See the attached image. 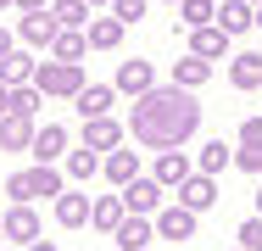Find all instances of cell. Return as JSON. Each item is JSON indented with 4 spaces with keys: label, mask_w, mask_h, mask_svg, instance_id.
Masks as SVG:
<instances>
[{
    "label": "cell",
    "mask_w": 262,
    "mask_h": 251,
    "mask_svg": "<svg viewBox=\"0 0 262 251\" xmlns=\"http://www.w3.org/2000/svg\"><path fill=\"white\" fill-rule=\"evenodd\" d=\"M128 134L145 151L190 145V140L201 134V100H195V90H179V84L145 90V95L134 100V112H128Z\"/></svg>",
    "instance_id": "6da1fadb"
},
{
    "label": "cell",
    "mask_w": 262,
    "mask_h": 251,
    "mask_svg": "<svg viewBox=\"0 0 262 251\" xmlns=\"http://www.w3.org/2000/svg\"><path fill=\"white\" fill-rule=\"evenodd\" d=\"M0 190H6L11 201H39V196H51V201H56L61 190H67V173H61L56 162H34V168L11 173V179H6Z\"/></svg>",
    "instance_id": "7a4b0ae2"
},
{
    "label": "cell",
    "mask_w": 262,
    "mask_h": 251,
    "mask_svg": "<svg viewBox=\"0 0 262 251\" xmlns=\"http://www.w3.org/2000/svg\"><path fill=\"white\" fill-rule=\"evenodd\" d=\"M34 84H39L51 100H73L78 90H84V61H56L51 56V61L34 67Z\"/></svg>",
    "instance_id": "3957f363"
},
{
    "label": "cell",
    "mask_w": 262,
    "mask_h": 251,
    "mask_svg": "<svg viewBox=\"0 0 262 251\" xmlns=\"http://www.w3.org/2000/svg\"><path fill=\"white\" fill-rule=\"evenodd\" d=\"M151 156H157V162H151V179H162L167 190H179V184L195 173V156H190L184 145H173V151H151Z\"/></svg>",
    "instance_id": "277c9868"
},
{
    "label": "cell",
    "mask_w": 262,
    "mask_h": 251,
    "mask_svg": "<svg viewBox=\"0 0 262 251\" xmlns=\"http://www.w3.org/2000/svg\"><path fill=\"white\" fill-rule=\"evenodd\" d=\"M56 34H61V23L51 11H23V23H17V45H28V50H51Z\"/></svg>",
    "instance_id": "5b68a950"
},
{
    "label": "cell",
    "mask_w": 262,
    "mask_h": 251,
    "mask_svg": "<svg viewBox=\"0 0 262 251\" xmlns=\"http://www.w3.org/2000/svg\"><path fill=\"white\" fill-rule=\"evenodd\" d=\"M0 223H6V246H34V240H39V212H34V201H11V212H6Z\"/></svg>",
    "instance_id": "8992f818"
},
{
    "label": "cell",
    "mask_w": 262,
    "mask_h": 251,
    "mask_svg": "<svg viewBox=\"0 0 262 251\" xmlns=\"http://www.w3.org/2000/svg\"><path fill=\"white\" fill-rule=\"evenodd\" d=\"M162 190H167L162 179L140 173L134 184H123V206H128V212H140V218H157V212H162Z\"/></svg>",
    "instance_id": "52a82bcc"
},
{
    "label": "cell",
    "mask_w": 262,
    "mask_h": 251,
    "mask_svg": "<svg viewBox=\"0 0 262 251\" xmlns=\"http://www.w3.org/2000/svg\"><path fill=\"white\" fill-rule=\"evenodd\" d=\"M234 168H240V173H257V179H262V112L240 123V145H234Z\"/></svg>",
    "instance_id": "ba28073f"
},
{
    "label": "cell",
    "mask_w": 262,
    "mask_h": 251,
    "mask_svg": "<svg viewBox=\"0 0 262 251\" xmlns=\"http://www.w3.org/2000/svg\"><path fill=\"white\" fill-rule=\"evenodd\" d=\"M117 95H128V100H140L145 90H157V61H117Z\"/></svg>",
    "instance_id": "9c48e42d"
},
{
    "label": "cell",
    "mask_w": 262,
    "mask_h": 251,
    "mask_svg": "<svg viewBox=\"0 0 262 251\" xmlns=\"http://www.w3.org/2000/svg\"><path fill=\"white\" fill-rule=\"evenodd\" d=\"M112 106H117V84H84L78 95H73V112L90 123V117H112Z\"/></svg>",
    "instance_id": "30bf717a"
},
{
    "label": "cell",
    "mask_w": 262,
    "mask_h": 251,
    "mask_svg": "<svg viewBox=\"0 0 262 251\" xmlns=\"http://www.w3.org/2000/svg\"><path fill=\"white\" fill-rule=\"evenodd\" d=\"M195 218H201V212H190L184 201H173V206L157 212V235L162 240H195Z\"/></svg>",
    "instance_id": "8fae6325"
},
{
    "label": "cell",
    "mask_w": 262,
    "mask_h": 251,
    "mask_svg": "<svg viewBox=\"0 0 262 251\" xmlns=\"http://www.w3.org/2000/svg\"><path fill=\"white\" fill-rule=\"evenodd\" d=\"M90 212H95V201L84 196L78 184H67V190L56 196V223H61V229H84V223H90Z\"/></svg>",
    "instance_id": "7c38bea8"
},
{
    "label": "cell",
    "mask_w": 262,
    "mask_h": 251,
    "mask_svg": "<svg viewBox=\"0 0 262 251\" xmlns=\"http://www.w3.org/2000/svg\"><path fill=\"white\" fill-rule=\"evenodd\" d=\"M117 251H151V240H157V218H140V212H128L123 223H117Z\"/></svg>",
    "instance_id": "4fadbf2b"
},
{
    "label": "cell",
    "mask_w": 262,
    "mask_h": 251,
    "mask_svg": "<svg viewBox=\"0 0 262 251\" xmlns=\"http://www.w3.org/2000/svg\"><path fill=\"white\" fill-rule=\"evenodd\" d=\"M123 134H128V129H123V123H117V117H90V123H84V134H78V145H90V151H117L123 145Z\"/></svg>",
    "instance_id": "5bb4252c"
},
{
    "label": "cell",
    "mask_w": 262,
    "mask_h": 251,
    "mask_svg": "<svg viewBox=\"0 0 262 251\" xmlns=\"http://www.w3.org/2000/svg\"><path fill=\"white\" fill-rule=\"evenodd\" d=\"M179 201H184L190 212H212V206H217V179L195 168V173H190V179L179 184Z\"/></svg>",
    "instance_id": "9a60e30c"
},
{
    "label": "cell",
    "mask_w": 262,
    "mask_h": 251,
    "mask_svg": "<svg viewBox=\"0 0 262 251\" xmlns=\"http://www.w3.org/2000/svg\"><path fill=\"white\" fill-rule=\"evenodd\" d=\"M101 173L106 179H112V190H123V184H134V179H140V151H106L101 156Z\"/></svg>",
    "instance_id": "2e32d148"
},
{
    "label": "cell",
    "mask_w": 262,
    "mask_h": 251,
    "mask_svg": "<svg viewBox=\"0 0 262 251\" xmlns=\"http://www.w3.org/2000/svg\"><path fill=\"white\" fill-rule=\"evenodd\" d=\"M128 218V206H123V190H112V196H95V212H90V229L95 235H117V223Z\"/></svg>",
    "instance_id": "e0dca14e"
},
{
    "label": "cell",
    "mask_w": 262,
    "mask_h": 251,
    "mask_svg": "<svg viewBox=\"0 0 262 251\" xmlns=\"http://www.w3.org/2000/svg\"><path fill=\"white\" fill-rule=\"evenodd\" d=\"M229 45H234V34H223L217 23L190 28V50H195V56H207V61H223V56H229Z\"/></svg>",
    "instance_id": "ac0fdd59"
},
{
    "label": "cell",
    "mask_w": 262,
    "mask_h": 251,
    "mask_svg": "<svg viewBox=\"0 0 262 251\" xmlns=\"http://www.w3.org/2000/svg\"><path fill=\"white\" fill-rule=\"evenodd\" d=\"M28 151H34V162H61V156H67V129H61V123H39Z\"/></svg>",
    "instance_id": "d6986e66"
},
{
    "label": "cell",
    "mask_w": 262,
    "mask_h": 251,
    "mask_svg": "<svg viewBox=\"0 0 262 251\" xmlns=\"http://www.w3.org/2000/svg\"><path fill=\"white\" fill-rule=\"evenodd\" d=\"M84 34H90V50H117L123 34H128V23H123V17H90Z\"/></svg>",
    "instance_id": "ffe728a7"
},
{
    "label": "cell",
    "mask_w": 262,
    "mask_h": 251,
    "mask_svg": "<svg viewBox=\"0 0 262 251\" xmlns=\"http://www.w3.org/2000/svg\"><path fill=\"white\" fill-rule=\"evenodd\" d=\"M251 23H257V6H251V0H223V6H217V28H223V34L240 39V34H251Z\"/></svg>",
    "instance_id": "44dd1931"
},
{
    "label": "cell",
    "mask_w": 262,
    "mask_h": 251,
    "mask_svg": "<svg viewBox=\"0 0 262 251\" xmlns=\"http://www.w3.org/2000/svg\"><path fill=\"white\" fill-rule=\"evenodd\" d=\"M167 84H179V90H201V84H212V61L190 50L184 61H173V78H167Z\"/></svg>",
    "instance_id": "7402d4cb"
},
{
    "label": "cell",
    "mask_w": 262,
    "mask_h": 251,
    "mask_svg": "<svg viewBox=\"0 0 262 251\" xmlns=\"http://www.w3.org/2000/svg\"><path fill=\"white\" fill-rule=\"evenodd\" d=\"M229 84H234V90H262V56L257 50L229 56Z\"/></svg>",
    "instance_id": "603a6c76"
},
{
    "label": "cell",
    "mask_w": 262,
    "mask_h": 251,
    "mask_svg": "<svg viewBox=\"0 0 262 251\" xmlns=\"http://www.w3.org/2000/svg\"><path fill=\"white\" fill-rule=\"evenodd\" d=\"M34 67H39V61H34V50L17 45L11 56H0V84H34Z\"/></svg>",
    "instance_id": "cb8c5ba5"
},
{
    "label": "cell",
    "mask_w": 262,
    "mask_h": 251,
    "mask_svg": "<svg viewBox=\"0 0 262 251\" xmlns=\"http://www.w3.org/2000/svg\"><path fill=\"white\" fill-rule=\"evenodd\" d=\"M61 173H67L73 184H84V179H95V173H101V151H90V145H73L67 156H61Z\"/></svg>",
    "instance_id": "d4e9b609"
},
{
    "label": "cell",
    "mask_w": 262,
    "mask_h": 251,
    "mask_svg": "<svg viewBox=\"0 0 262 251\" xmlns=\"http://www.w3.org/2000/svg\"><path fill=\"white\" fill-rule=\"evenodd\" d=\"M28 145H34V117L6 112L0 117V151H28Z\"/></svg>",
    "instance_id": "484cf974"
},
{
    "label": "cell",
    "mask_w": 262,
    "mask_h": 251,
    "mask_svg": "<svg viewBox=\"0 0 262 251\" xmlns=\"http://www.w3.org/2000/svg\"><path fill=\"white\" fill-rule=\"evenodd\" d=\"M56 61H84L90 56V34H78V28H61L56 34V45H51Z\"/></svg>",
    "instance_id": "4316f807"
},
{
    "label": "cell",
    "mask_w": 262,
    "mask_h": 251,
    "mask_svg": "<svg viewBox=\"0 0 262 251\" xmlns=\"http://www.w3.org/2000/svg\"><path fill=\"white\" fill-rule=\"evenodd\" d=\"M229 162H234V145H223V140H207V145L195 151V168H201V173H212V179H217Z\"/></svg>",
    "instance_id": "83f0119b"
},
{
    "label": "cell",
    "mask_w": 262,
    "mask_h": 251,
    "mask_svg": "<svg viewBox=\"0 0 262 251\" xmlns=\"http://www.w3.org/2000/svg\"><path fill=\"white\" fill-rule=\"evenodd\" d=\"M90 11H95L90 0H51V17L61 23V28H84V23H90Z\"/></svg>",
    "instance_id": "f1b7e54d"
},
{
    "label": "cell",
    "mask_w": 262,
    "mask_h": 251,
    "mask_svg": "<svg viewBox=\"0 0 262 251\" xmlns=\"http://www.w3.org/2000/svg\"><path fill=\"white\" fill-rule=\"evenodd\" d=\"M179 23H184V28H207V23H217V0H179Z\"/></svg>",
    "instance_id": "f546056e"
},
{
    "label": "cell",
    "mask_w": 262,
    "mask_h": 251,
    "mask_svg": "<svg viewBox=\"0 0 262 251\" xmlns=\"http://www.w3.org/2000/svg\"><path fill=\"white\" fill-rule=\"evenodd\" d=\"M45 100H51V95H45L39 84H11V112H17V117H34Z\"/></svg>",
    "instance_id": "4dcf8cb0"
},
{
    "label": "cell",
    "mask_w": 262,
    "mask_h": 251,
    "mask_svg": "<svg viewBox=\"0 0 262 251\" xmlns=\"http://www.w3.org/2000/svg\"><path fill=\"white\" fill-rule=\"evenodd\" d=\"M240 246H246V251H262V218H257V212L240 223Z\"/></svg>",
    "instance_id": "1f68e13d"
},
{
    "label": "cell",
    "mask_w": 262,
    "mask_h": 251,
    "mask_svg": "<svg viewBox=\"0 0 262 251\" xmlns=\"http://www.w3.org/2000/svg\"><path fill=\"white\" fill-rule=\"evenodd\" d=\"M145 6H151V0H112V17H123V23H140V17H145Z\"/></svg>",
    "instance_id": "d6a6232c"
},
{
    "label": "cell",
    "mask_w": 262,
    "mask_h": 251,
    "mask_svg": "<svg viewBox=\"0 0 262 251\" xmlns=\"http://www.w3.org/2000/svg\"><path fill=\"white\" fill-rule=\"evenodd\" d=\"M17 11H51V0H11Z\"/></svg>",
    "instance_id": "836d02e7"
},
{
    "label": "cell",
    "mask_w": 262,
    "mask_h": 251,
    "mask_svg": "<svg viewBox=\"0 0 262 251\" xmlns=\"http://www.w3.org/2000/svg\"><path fill=\"white\" fill-rule=\"evenodd\" d=\"M11 50H17V34H11V28H0V56H11Z\"/></svg>",
    "instance_id": "e575fe53"
},
{
    "label": "cell",
    "mask_w": 262,
    "mask_h": 251,
    "mask_svg": "<svg viewBox=\"0 0 262 251\" xmlns=\"http://www.w3.org/2000/svg\"><path fill=\"white\" fill-rule=\"evenodd\" d=\"M11 112V84H0V117Z\"/></svg>",
    "instance_id": "d590c367"
},
{
    "label": "cell",
    "mask_w": 262,
    "mask_h": 251,
    "mask_svg": "<svg viewBox=\"0 0 262 251\" xmlns=\"http://www.w3.org/2000/svg\"><path fill=\"white\" fill-rule=\"evenodd\" d=\"M23 251H61V246H51V240H34V246H23Z\"/></svg>",
    "instance_id": "8d00e7d4"
},
{
    "label": "cell",
    "mask_w": 262,
    "mask_h": 251,
    "mask_svg": "<svg viewBox=\"0 0 262 251\" xmlns=\"http://www.w3.org/2000/svg\"><path fill=\"white\" fill-rule=\"evenodd\" d=\"M257 218H262V184H257Z\"/></svg>",
    "instance_id": "74e56055"
},
{
    "label": "cell",
    "mask_w": 262,
    "mask_h": 251,
    "mask_svg": "<svg viewBox=\"0 0 262 251\" xmlns=\"http://www.w3.org/2000/svg\"><path fill=\"white\" fill-rule=\"evenodd\" d=\"M0 246H6V223H0Z\"/></svg>",
    "instance_id": "f35d334b"
},
{
    "label": "cell",
    "mask_w": 262,
    "mask_h": 251,
    "mask_svg": "<svg viewBox=\"0 0 262 251\" xmlns=\"http://www.w3.org/2000/svg\"><path fill=\"white\" fill-rule=\"evenodd\" d=\"M90 6H112V0H90Z\"/></svg>",
    "instance_id": "ab89813d"
},
{
    "label": "cell",
    "mask_w": 262,
    "mask_h": 251,
    "mask_svg": "<svg viewBox=\"0 0 262 251\" xmlns=\"http://www.w3.org/2000/svg\"><path fill=\"white\" fill-rule=\"evenodd\" d=\"M257 28H262V6H257Z\"/></svg>",
    "instance_id": "60d3db41"
},
{
    "label": "cell",
    "mask_w": 262,
    "mask_h": 251,
    "mask_svg": "<svg viewBox=\"0 0 262 251\" xmlns=\"http://www.w3.org/2000/svg\"><path fill=\"white\" fill-rule=\"evenodd\" d=\"M0 251H23V246H0Z\"/></svg>",
    "instance_id": "b9f144b4"
},
{
    "label": "cell",
    "mask_w": 262,
    "mask_h": 251,
    "mask_svg": "<svg viewBox=\"0 0 262 251\" xmlns=\"http://www.w3.org/2000/svg\"><path fill=\"white\" fill-rule=\"evenodd\" d=\"M162 6H179V0H162Z\"/></svg>",
    "instance_id": "7bdbcfd3"
},
{
    "label": "cell",
    "mask_w": 262,
    "mask_h": 251,
    "mask_svg": "<svg viewBox=\"0 0 262 251\" xmlns=\"http://www.w3.org/2000/svg\"><path fill=\"white\" fill-rule=\"evenodd\" d=\"M6 6H11V0H0V11H6Z\"/></svg>",
    "instance_id": "ee69618b"
},
{
    "label": "cell",
    "mask_w": 262,
    "mask_h": 251,
    "mask_svg": "<svg viewBox=\"0 0 262 251\" xmlns=\"http://www.w3.org/2000/svg\"><path fill=\"white\" fill-rule=\"evenodd\" d=\"M251 6H262V0H251Z\"/></svg>",
    "instance_id": "f6af8a7d"
},
{
    "label": "cell",
    "mask_w": 262,
    "mask_h": 251,
    "mask_svg": "<svg viewBox=\"0 0 262 251\" xmlns=\"http://www.w3.org/2000/svg\"><path fill=\"white\" fill-rule=\"evenodd\" d=\"M234 251H246V246H234Z\"/></svg>",
    "instance_id": "bcb514c9"
},
{
    "label": "cell",
    "mask_w": 262,
    "mask_h": 251,
    "mask_svg": "<svg viewBox=\"0 0 262 251\" xmlns=\"http://www.w3.org/2000/svg\"><path fill=\"white\" fill-rule=\"evenodd\" d=\"M0 196H6V190H0Z\"/></svg>",
    "instance_id": "7dc6e473"
},
{
    "label": "cell",
    "mask_w": 262,
    "mask_h": 251,
    "mask_svg": "<svg viewBox=\"0 0 262 251\" xmlns=\"http://www.w3.org/2000/svg\"><path fill=\"white\" fill-rule=\"evenodd\" d=\"M217 6H223V0H217Z\"/></svg>",
    "instance_id": "c3c4849f"
}]
</instances>
